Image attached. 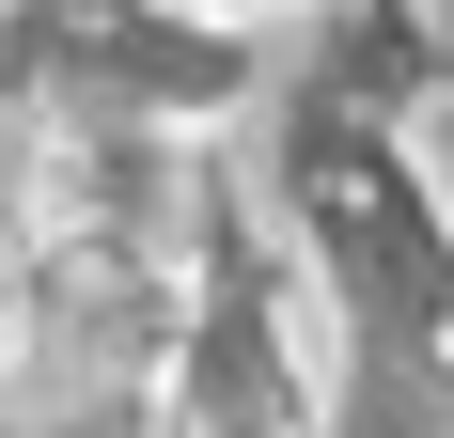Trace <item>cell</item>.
I'll list each match as a JSON object with an SVG mask.
<instances>
[{
  "mask_svg": "<svg viewBox=\"0 0 454 438\" xmlns=\"http://www.w3.org/2000/svg\"><path fill=\"white\" fill-rule=\"evenodd\" d=\"M32 329H47V251H32V219L0 204V376L32 360Z\"/></svg>",
  "mask_w": 454,
  "mask_h": 438,
  "instance_id": "obj_1",
  "label": "cell"
},
{
  "mask_svg": "<svg viewBox=\"0 0 454 438\" xmlns=\"http://www.w3.org/2000/svg\"><path fill=\"white\" fill-rule=\"evenodd\" d=\"M0 438H32V423H0Z\"/></svg>",
  "mask_w": 454,
  "mask_h": 438,
  "instance_id": "obj_3",
  "label": "cell"
},
{
  "mask_svg": "<svg viewBox=\"0 0 454 438\" xmlns=\"http://www.w3.org/2000/svg\"><path fill=\"white\" fill-rule=\"evenodd\" d=\"M220 16H267V0H220Z\"/></svg>",
  "mask_w": 454,
  "mask_h": 438,
  "instance_id": "obj_2",
  "label": "cell"
}]
</instances>
